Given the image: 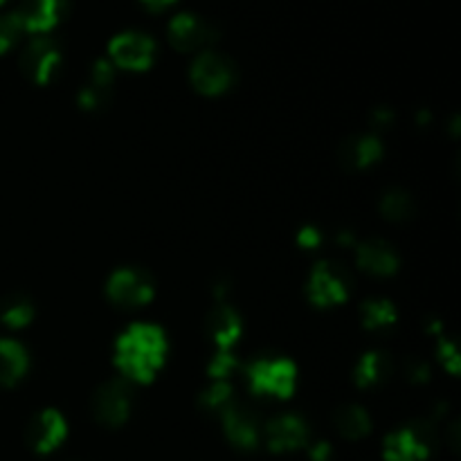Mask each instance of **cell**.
<instances>
[{
	"label": "cell",
	"instance_id": "obj_1",
	"mask_svg": "<svg viewBox=\"0 0 461 461\" xmlns=\"http://www.w3.org/2000/svg\"><path fill=\"white\" fill-rule=\"evenodd\" d=\"M167 354L165 336L151 324H135L117 340L115 363L122 376L135 383H147L156 376Z\"/></svg>",
	"mask_w": 461,
	"mask_h": 461
},
{
	"label": "cell",
	"instance_id": "obj_2",
	"mask_svg": "<svg viewBox=\"0 0 461 461\" xmlns=\"http://www.w3.org/2000/svg\"><path fill=\"white\" fill-rule=\"evenodd\" d=\"M248 385L255 394L286 399L295 390V365L291 360H257L248 367Z\"/></svg>",
	"mask_w": 461,
	"mask_h": 461
},
{
	"label": "cell",
	"instance_id": "obj_3",
	"mask_svg": "<svg viewBox=\"0 0 461 461\" xmlns=\"http://www.w3.org/2000/svg\"><path fill=\"white\" fill-rule=\"evenodd\" d=\"M234 70L232 61L219 52H201L192 63V84L203 95H221L232 88Z\"/></svg>",
	"mask_w": 461,
	"mask_h": 461
},
{
	"label": "cell",
	"instance_id": "obj_4",
	"mask_svg": "<svg viewBox=\"0 0 461 461\" xmlns=\"http://www.w3.org/2000/svg\"><path fill=\"white\" fill-rule=\"evenodd\" d=\"M106 293L111 302L124 309H135V306L147 304L153 297V282L147 273L138 268H122L111 275L106 284Z\"/></svg>",
	"mask_w": 461,
	"mask_h": 461
},
{
	"label": "cell",
	"instance_id": "obj_5",
	"mask_svg": "<svg viewBox=\"0 0 461 461\" xmlns=\"http://www.w3.org/2000/svg\"><path fill=\"white\" fill-rule=\"evenodd\" d=\"M108 54L113 59V66L124 68V70H147L153 63L156 43L142 32H124L111 41Z\"/></svg>",
	"mask_w": 461,
	"mask_h": 461
},
{
	"label": "cell",
	"instance_id": "obj_6",
	"mask_svg": "<svg viewBox=\"0 0 461 461\" xmlns=\"http://www.w3.org/2000/svg\"><path fill=\"white\" fill-rule=\"evenodd\" d=\"M133 392H131L126 381H106L99 392L95 394L93 410L95 417L104 426H120L126 421L131 412V403H133Z\"/></svg>",
	"mask_w": 461,
	"mask_h": 461
},
{
	"label": "cell",
	"instance_id": "obj_7",
	"mask_svg": "<svg viewBox=\"0 0 461 461\" xmlns=\"http://www.w3.org/2000/svg\"><path fill=\"white\" fill-rule=\"evenodd\" d=\"M59 61H61V54H59L57 43L48 36H39L23 52L21 68L36 84H48V81H52L54 72H57Z\"/></svg>",
	"mask_w": 461,
	"mask_h": 461
},
{
	"label": "cell",
	"instance_id": "obj_8",
	"mask_svg": "<svg viewBox=\"0 0 461 461\" xmlns=\"http://www.w3.org/2000/svg\"><path fill=\"white\" fill-rule=\"evenodd\" d=\"M311 302L318 306H333L342 304L349 295L347 291V279L342 277L340 270H336L329 264H318L311 273L309 284H306Z\"/></svg>",
	"mask_w": 461,
	"mask_h": 461
},
{
	"label": "cell",
	"instance_id": "obj_9",
	"mask_svg": "<svg viewBox=\"0 0 461 461\" xmlns=\"http://www.w3.org/2000/svg\"><path fill=\"white\" fill-rule=\"evenodd\" d=\"M169 41L180 52H194L214 41V30L194 14H178L169 23Z\"/></svg>",
	"mask_w": 461,
	"mask_h": 461
},
{
	"label": "cell",
	"instance_id": "obj_10",
	"mask_svg": "<svg viewBox=\"0 0 461 461\" xmlns=\"http://www.w3.org/2000/svg\"><path fill=\"white\" fill-rule=\"evenodd\" d=\"M309 439V428L295 414H279L266 426V444L275 453L297 450Z\"/></svg>",
	"mask_w": 461,
	"mask_h": 461
},
{
	"label": "cell",
	"instance_id": "obj_11",
	"mask_svg": "<svg viewBox=\"0 0 461 461\" xmlns=\"http://www.w3.org/2000/svg\"><path fill=\"white\" fill-rule=\"evenodd\" d=\"M66 3L68 0H27L16 9L23 30L30 34H48L66 14Z\"/></svg>",
	"mask_w": 461,
	"mask_h": 461
},
{
	"label": "cell",
	"instance_id": "obj_12",
	"mask_svg": "<svg viewBox=\"0 0 461 461\" xmlns=\"http://www.w3.org/2000/svg\"><path fill=\"white\" fill-rule=\"evenodd\" d=\"M223 426L228 432L230 441L239 448H255L259 444V423H257L255 414L248 408L239 403H230L223 410Z\"/></svg>",
	"mask_w": 461,
	"mask_h": 461
},
{
	"label": "cell",
	"instance_id": "obj_13",
	"mask_svg": "<svg viewBox=\"0 0 461 461\" xmlns=\"http://www.w3.org/2000/svg\"><path fill=\"white\" fill-rule=\"evenodd\" d=\"M66 421L54 410L36 414L34 421L30 423V444L39 453H50L66 439Z\"/></svg>",
	"mask_w": 461,
	"mask_h": 461
},
{
	"label": "cell",
	"instance_id": "obj_14",
	"mask_svg": "<svg viewBox=\"0 0 461 461\" xmlns=\"http://www.w3.org/2000/svg\"><path fill=\"white\" fill-rule=\"evenodd\" d=\"M356 261L365 273L376 275V277H387L399 268V257H396L394 248L383 241H367L358 246Z\"/></svg>",
	"mask_w": 461,
	"mask_h": 461
},
{
	"label": "cell",
	"instance_id": "obj_15",
	"mask_svg": "<svg viewBox=\"0 0 461 461\" xmlns=\"http://www.w3.org/2000/svg\"><path fill=\"white\" fill-rule=\"evenodd\" d=\"M428 457V444L421 432L417 430H396L385 439V459L387 461H423Z\"/></svg>",
	"mask_w": 461,
	"mask_h": 461
},
{
	"label": "cell",
	"instance_id": "obj_16",
	"mask_svg": "<svg viewBox=\"0 0 461 461\" xmlns=\"http://www.w3.org/2000/svg\"><path fill=\"white\" fill-rule=\"evenodd\" d=\"M27 351L21 342L0 338V385H14L27 372Z\"/></svg>",
	"mask_w": 461,
	"mask_h": 461
},
{
	"label": "cell",
	"instance_id": "obj_17",
	"mask_svg": "<svg viewBox=\"0 0 461 461\" xmlns=\"http://www.w3.org/2000/svg\"><path fill=\"white\" fill-rule=\"evenodd\" d=\"M210 336L219 345L221 351H228L241 336V320L230 309L228 304H221L210 315Z\"/></svg>",
	"mask_w": 461,
	"mask_h": 461
},
{
	"label": "cell",
	"instance_id": "obj_18",
	"mask_svg": "<svg viewBox=\"0 0 461 461\" xmlns=\"http://www.w3.org/2000/svg\"><path fill=\"white\" fill-rule=\"evenodd\" d=\"M340 156L345 165L351 167V169H365V167L374 165L383 156V144L374 135H360V138L349 140L342 147Z\"/></svg>",
	"mask_w": 461,
	"mask_h": 461
},
{
	"label": "cell",
	"instance_id": "obj_19",
	"mask_svg": "<svg viewBox=\"0 0 461 461\" xmlns=\"http://www.w3.org/2000/svg\"><path fill=\"white\" fill-rule=\"evenodd\" d=\"M336 428L347 439H363L372 430V419L358 405H345L336 414Z\"/></svg>",
	"mask_w": 461,
	"mask_h": 461
},
{
	"label": "cell",
	"instance_id": "obj_20",
	"mask_svg": "<svg viewBox=\"0 0 461 461\" xmlns=\"http://www.w3.org/2000/svg\"><path fill=\"white\" fill-rule=\"evenodd\" d=\"M387 372H390V360L383 354L372 351V354L363 356L360 363L356 365V383L360 387H374L387 376Z\"/></svg>",
	"mask_w": 461,
	"mask_h": 461
},
{
	"label": "cell",
	"instance_id": "obj_21",
	"mask_svg": "<svg viewBox=\"0 0 461 461\" xmlns=\"http://www.w3.org/2000/svg\"><path fill=\"white\" fill-rule=\"evenodd\" d=\"M360 318H363V324L367 329L383 331V329H390L396 322V309L385 300L365 302L363 311H360Z\"/></svg>",
	"mask_w": 461,
	"mask_h": 461
},
{
	"label": "cell",
	"instance_id": "obj_22",
	"mask_svg": "<svg viewBox=\"0 0 461 461\" xmlns=\"http://www.w3.org/2000/svg\"><path fill=\"white\" fill-rule=\"evenodd\" d=\"M32 315H34V309H32L30 300H25V297L12 295L0 304V320H3L5 327H25V324H30Z\"/></svg>",
	"mask_w": 461,
	"mask_h": 461
},
{
	"label": "cell",
	"instance_id": "obj_23",
	"mask_svg": "<svg viewBox=\"0 0 461 461\" xmlns=\"http://www.w3.org/2000/svg\"><path fill=\"white\" fill-rule=\"evenodd\" d=\"M381 212L390 221H405L414 212V205L412 201H410L408 194L396 192L394 189V192H387L385 196H383Z\"/></svg>",
	"mask_w": 461,
	"mask_h": 461
},
{
	"label": "cell",
	"instance_id": "obj_24",
	"mask_svg": "<svg viewBox=\"0 0 461 461\" xmlns=\"http://www.w3.org/2000/svg\"><path fill=\"white\" fill-rule=\"evenodd\" d=\"M203 405L212 412H223L230 403H232V387L225 381H216L210 390L203 394Z\"/></svg>",
	"mask_w": 461,
	"mask_h": 461
},
{
	"label": "cell",
	"instance_id": "obj_25",
	"mask_svg": "<svg viewBox=\"0 0 461 461\" xmlns=\"http://www.w3.org/2000/svg\"><path fill=\"white\" fill-rule=\"evenodd\" d=\"M23 32L25 30H23V23H21V18H18L16 12L0 16V54L7 52V50L12 48L18 39H21Z\"/></svg>",
	"mask_w": 461,
	"mask_h": 461
},
{
	"label": "cell",
	"instance_id": "obj_26",
	"mask_svg": "<svg viewBox=\"0 0 461 461\" xmlns=\"http://www.w3.org/2000/svg\"><path fill=\"white\" fill-rule=\"evenodd\" d=\"M111 97V88H102V86L88 84L84 86V90L79 93V104L86 111H95V108L104 106Z\"/></svg>",
	"mask_w": 461,
	"mask_h": 461
},
{
	"label": "cell",
	"instance_id": "obj_27",
	"mask_svg": "<svg viewBox=\"0 0 461 461\" xmlns=\"http://www.w3.org/2000/svg\"><path fill=\"white\" fill-rule=\"evenodd\" d=\"M234 365H237L234 356L230 354V351H221V354L212 360L210 374L216 378V381H223L225 376H230V374H232Z\"/></svg>",
	"mask_w": 461,
	"mask_h": 461
},
{
	"label": "cell",
	"instance_id": "obj_28",
	"mask_svg": "<svg viewBox=\"0 0 461 461\" xmlns=\"http://www.w3.org/2000/svg\"><path fill=\"white\" fill-rule=\"evenodd\" d=\"M408 376L414 383H426L430 376V367L423 360H410L408 363Z\"/></svg>",
	"mask_w": 461,
	"mask_h": 461
},
{
	"label": "cell",
	"instance_id": "obj_29",
	"mask_svg": "<svg viewBox=\"0 0 461 461\" xmlns=\"http://www.w3.org/2000/svg\"><path fill=\"white\" fill-rule=\"evenodd\" d=\"M297 241H300V246L306 248V250H313V248L320 246V232L313 228H304L300 232V237H297Z\"/></svg>",
	"mask_w": 461,
	"mask_h": 461
},
{
	"label": "cell",
	"instance_id": "obj_30",
	"mask_svg": "<svg viewBox=\"0 0 461 461\" xmlns=\"http://www.w3.org/2000/svg\"><path fill=\"white\" fill-rule=\"evenodd\" d=\"M140 3H142L149 12H165L167 7L176 5L178 0H140Z\"/></svg>",
	"mask_w": 461,
	"mask_h": 461
},
{
	"label": "cell",
	"instance_id": "obj_31",
	"mask_svg": "<svg viewBox=\"0 0 461 461\" xmlns=\"http://www.w3.org/2000/svg\"><path fill=\"white\" fill-rule=\"evenodd\" d=\"M329 455V446L327 444H320V446H315L313 448V459L315 461H322L324 457H327Z\"/></svg>",
	"mask_w": 461,
	"mask_h": 461
},
{
	"label": "cell",
	"instance_id": "obj_32",
	"mask_svg": "<svg viewBox=\"0 0 461 461\" xmlns=\"http://www.w3.org/2000/svg\"><path fill=\"white\" fill-rule=\"evenodd\" d=\"M3 3H7V0H0V5H3Z\"/></svg>",
	"mask_w": 461,
	"mask_h": 461
}]
</instances>
